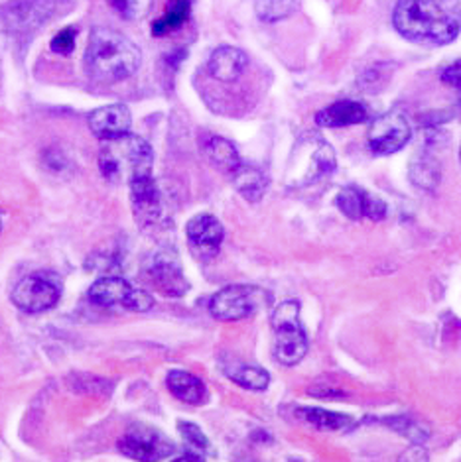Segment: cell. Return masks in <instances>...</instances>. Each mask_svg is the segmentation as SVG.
Wrapping results in <instances>:
<instances>
[{"label":"cell","mask_w":461,"mask_h":462,"mask_svg":"<svg viewBox=\"0 0 461 462\" xmlns=\"http://www.w3.org/2000/svg\"><path fill=\"white\" fill-rule=\"evenodd\" d=\"M392 24L406 40L444 46L459 36L461 13L442 0H399Z\"/></svg>","instance_id":"6da1fadb"},{"label":"cell","mask_w":461,"mask_h":462,"mask_svg":"<svg viewBox=\"0 0 461 462\" xmlns=\"http://www.w3.org/2000/svg\"><path fill=\"white\" fill-rule=\"evenodd\" d=\"M442 81L449 87H454V89L461 91V61L447 65V68L442 71Z\"/></svg>","instance_id":"4dcf8cb0"},{"label":"cell","mask_w":461,"mask_h":462,"mask_svg":"<svg viewBox=\"0 0 461 462\" xmlns=\"http://www.w3.org/2000/svg\"><path fill=\"white\" fill-rule=\"evenodd\" d=\"M300 6V0H255V13L265 22H280L292 16Z\"/></svg>","instance_id":"d4e9b609"},{"label":"cell","mask_w":461,"mask_h":462,"mask_svg":"<svg viewBox=\"0 0 461 462\" xmlns=\"http://www.w3.org/2000/svg\"><path fill=\"white\" fill-rule=\"evenodd\" d=\"M268 301L270 295L257 285H227L212 297L210 313L219 321H243Z\"/></svg>","instance_id":"8992f818"},{"label":"cell","mask_w":461,"mask_h":462,"mask_svg":"<svg viewBox=\"0 0 461 462\" xmlns=\"http://www.w3.org/2000/svg\"><path fill=\"white\" fill-rule=\"evenodd\" d=\"M192 14V3L190 0H172L168 5L166 13H164L156 22L152 24L154 36H166L168 32L178 30L185 20Z\"/></svg>","instance_id":"603a6c76"},{"label":"cell","mask_w":461,"mask_h":462,"mask_svg":"<svg viewBox=\"0 0 461 462\" xmlns=\"http://www.w3.org/2000/svg\"><path fill=\"white\" fill-rule=\"evenodd\" d=\"M335 168L337 158L332 144L315 132H306L292 148L287 166V185L302 189L332 175Z\"/></svg>","instance_id":"277c9868"},{"label":"cell","mask_w":461,"mask_h":462,"mask_svg":"<svg viewBox=\"0 0 461 462\" xmlns=\"http://www.w3.org/2000/svg\"><path fill=\"white\" fill-rule=\"evenodd\" d=\"M382 425H389L394 431L400 433L402 437L409 439L414 445H422L430 433H428V429L422 427L419 421H414L412 417L409 415H397V417H389V420H382Z\"/></svg>","instance_id":"484cf974"},{"label":"cell","mask_w":461,"mask_h":462,"mask_svg":"<svg viewBox=\"0 0 461 462\" xmlns=\"http://www.w3.org/2000/svg\"><path fill=\"white\" fill-rule=\"evenodd\" d=\"M130 187V201H133V211L140 228H148L160 223L162 218V197L158 185L154 178H142L128 185Z\"/></svg>","instance_id":"4fadbf2b"},{"label":"cell","mask_w":461,"mask_h":462,"mask_svg":"<svg viewBox=\"0 0 461 462\" xmlns=\"http://www.w3.org/2000/svg\"><path fill=\"white\" fill-rule=\"evenodd\" d=\"M172 462H205V460H203V457H202V455L185 453V455H182V457H178V458H174Z\"/></svg>","instance_id":"d6a6232c"},{"label":"cell","mask_w":461,"mask_h":462,"mask_svg":"<svg viewBox=\"0 0 461 462\" xmlns=\"http://www.w3.org/2000/svg\"><path fill=\"white\" fill-rule=\"evenodd\" d=\"M61 297L60 282L50 273H32L16 283L13 291V303L24 313H43L56 307Z\"/></svg>","instance_id":"9c48e42d"},{"label":"cell","mask_w":461,"mask_h":462,"mask_svg":"<svg viewBox=\"0 0 461 462\" xmlns=\"http://www.w3.org/2000/svg\"><path fill=\"white\" fill-rule=\"evenodd\" d=\"M146 278L162 295L182 297L188 293L190 282L185 280L178 252L174 248H158L146 262Z\"/></svg>","instance_id":"30bf717a"},{"label":"cell","mask_w":461,"mask_h":462,"mask_svg":"<svg viewBox=\"0 0 461 462\" xmlns=\"http://www.w3.org/2000/svg\"><path fill=\"white\" fill-rule=\"evenodd\" d=\"M56 0H13L3 8V20L10 30H34L53 13Z\"/></svg>","instance_id":"9a60e30c"},{"label":"cell","mask_w":461,"mask_h":462,"mask_svg":"<svg viewBox=\"0 0 461 462\" xmlns=\"http://www.w3.org/2000/svg\"><path fill=\"white\" fill-rule=\"evenodd\" d=\"M142 63V53L135 42L117 30L95 28L85 51L87 71L93 79L115 83L135 75Z\"/></svg>","instance_id":"7a4b0ae2"},{"label":"cell","mask_w":461,"mask_h":462,"mask_svg":"<svg viewBox=\"0 0 461 462\" xmlns=\"http://www.w3.org/2000/svg\"><path fill=\"white\" fill-rule=\"evenodd\" d=\"M249 65V58L243 50L233 46L217 48L210 58V73L217 81L233 83L245 73Z\"/></svg>","instance_id":"ac0fdd59"},{"label":"cell","mask_w":461,"mask_h":462,"mask_svg":"<svg viewBox=\"0 0 461 462\" xmlns=\"http://www.w3.org/2000/svg\"><path fill=\"white\" fill-rule=\"evenodd\" d=\"M75 40H77L75 28H63L56 36H53L52 51L60 53V56H70V53L75 50Z\"/></svg>","instance_id":"f546056e"},{"label":"cell","mask_w":461,"mask_h":462,"mask_svg":"<svg viewBox=\"0 0 461 462\" xmlns=\"http://www.w3.org/2000/svg\"><path fill=\"white\" fill-rule=\"evenodd\" d=\"M154 166V153L148 142L135 134H125L113 140H105L99 152V168L103 178L113 183H133L142 178H150Z\"/></svg>","instance_id":"3957f363"},{"label":"cell","mask_w":461,"mask_h":462,"mask_svg":"<svg viewBox=\"0 0 461 462\" xmlns=\"http://www.w3.org/2000/svg\"><path fill=\"white\" fill-rule=\"evenodd\" d=\"M335 203L339 207V211L349 217L351 221H361V218L382 221V218L387 217V203L355 185L345 187V189L339 191Z\"/></svg>","instance_id":"7c38bea8"},{"label":"cell","mask_w":461,"mask_h":462,"mask_svg":"<svg viewBox=\"0 0 461 462\" xmlns=\"http://www.w3.org/2000/svg\"><path fill=\"white\" fill-rule=\"evenodd\" d=\"M459 160H461V150H459Z\"/></svg>","instance_id":"e575fe53"},{"label":"cell","mask_w":461,"mask_h":462,"mask_svg":"<svg viewBox=\"0 0 461 462\" xmlns=\"http://www.w3.org/2000/svg\"><path fill=\"white\" fill-rule=\"evenodd\" d=\"M233 178V185L237 191L245 197L249 203H259L265 197L268 189V180L259 168L249 166V163H240V166L230 173Z\"/></svg>","instance_id":"ffe728a7"},{"label":"cell","mask_w":461,"mask_h":462,"mask_svg":"<svg viewBox=\"0 0 461 462\" xmlns=\"http://www.w3.org/2000/svg\"><path fill=\"white\" fill-rule=\"evenodd\" d=\"M0 226H3V218H0Z\"/></svg>","instance_id":"836d02e7"},{"label":"cell","mask_w":461,"mask_h":462,"mask_svg":"<svg viewBox=\"0 0 461 462\" xmlns=\"http://www.w3.org/2000/svg\"><path fill=\"white\" fill-rule=\"evenodd\" d=\"M166 386L174 398H178L183 403L202 405L207 400L205 383L200 378H195L190 372H183V370L168 372Z\"/></svg>","instance_id":"d6986e66"},{"label":"cell","mask_w":461,"mask_h":462,"mask_svg":"<svg viewBox=\"0 0 461 462\" xmlns=\"http://www.w3.org/2000/svg\"><path fill=\"white\" fill-rule=\"evenodd\" d=\"M274 356L284 366H296L307 355V337L300 323V303L284 301L272 315Z\"/></svg>","instance_id":"5b68a950"},{"label":"cell","mask_w":461,"mask_h":462,"mask_svg":"<svg viewBox=\"0 0 461 462\" xmlns=\"http://www.w3.org/2000/svg\"><path fill=\"white\" fill-rule=\"evenodd\" d=\"M369 111L363 103L337 101L315 115V125L324 128H345L365 123Z\"/></svg>","instance_id":"e0dca14e"},{"label":"cell","mask_w":461,"mask_h":462,"mask_svg":"<svg viewBox=\"0 0 461 462\" xmlns=\"http://www.w3.org/2000/svg\"><path fill=\"white\" fill-rule=\"evenodd\" d=\"M412 128L402 113L390 111L372 120L369 128V148L377 156H389L410 142Z\"/></svg>","instance_id":"8fae6325"},{"label":"cell","mask_w":461,"mask_h":462,"mask_svg":"<svg viewBox=\"0 0 461 462\" xmlns=\"http://www.w3.org/2000/svg\"><path fill=\"white\" fill-rule=\"evenodd\" d=\"M296 413H298L300 420L320 429V431H343V429L353 427V420L349 415L327 411L322 407H300Z\"/></svg>","instance_id":"7402d4cb"},{"label":"cell","mask_w":461,"mask_h":462,"mask_svg":"<svg viewBox=\"0 0 461 462\" xmlns=\"http://www.w3.org/2000/svg\"><path fill=\"white\" fill-rule=\"evenodd\" d=\"M87 120H89L93 134L103 142L128 134L130 125H133V116H130L127 105L101 106L93 111Z\"/></svg>","instance_id":"2e32d148"},{"label":"cell","mask_w":461,"mask_h":462,"mask_svg":"<svg viewBox=\"0 0 461 462\" xmlns=\"http://www.w3.org/2000/svg\"><path fill=\"white\" fill-rule=\"evenodd\" d=\"M227 378L235 382L237 386L247 388L252 392H262L268 388L270 383V374L259 366H235V368H225Z\"/></svg>","instance_id":"cb8c5ba5"},{"label":"cell","mask_w":461,"mask_h":462,"mask_svg":"<svg viewBox=\"0 0 461 462\" xmlns=\"http://www.w3.org/2000/svg\"><path fill=\"white\" fill-rule=\"evenodd\" d=\"M118 450L138 462H160L175 453V445L158 429L145 423H135L118 439Z\"/></svg>","instance_id":"ba28073f"},{"label":"cell","mask_w":461,"mask_h":462,"mask_svg":"<svg viewBox=\"0 0 461 462\" xmlns=\"http://www.w3.org/2000/svg\"><path fill=\"white\" fill-rule=\"evenodd\" d=\"M437 178H440V171L432 162H416L412 166V180L424 189H434Z\"/></svg>","instance_id":"f1b7e54d"},{"label":"cell","mask_w":461,"mask_h":462,"mask_svg":"<svg viewBox=\"0 0 461 462\" xmlns=\"http://www.w3.org/2000/svg\"><path fill=\"white\" fill-rule=\"evenodd\" d=\"M89 300L99 307H123L135 313H146L154 307V297L146 290H138L123 278L105 276L89 288Z\"/></svg>","instance_id":"52a82bcc"},{"label":"cell","mask_w":461,"mask_h":462,"mask_svg":"<svg viewBox=\"0 0 461 462\" xmlns=\"http://www.w3.org/2000/svg\"><path fill=\"white\" fill-rule=\"evenodd\" d=\"M205 156L219 171H225L229 175L243 163L240 162L237 148L221 136H212L205 142Z\"/></svg>","instance_id":"44dd1931"},{"label":"cell","mask_w":461,"mask_h":462,"mask_svg":"<svg viewBox=\"0 0 461 462\" xmlns=\"http://www.w3.org/2000/svg\"><path fill=\"white\" fill-rule=\"evenodd\" d=\"M185 233H188V240L193 252L202 258H213L219 248H221V242L225 236L223 225L217 221V217L207 213L195 215L188 223Z\"/></svg>","instance_id":"5bb4252c"},{"label":"cell","mask_w":461,"mask_h":462,"mask_svg":"<svg viewBox=\"0 0 461 462\" xmlns=\"http://www.w3.org/2000/svg\"><path fill=\"white\" fill-rule=\"evenodd\" d=\"M178 431H180V435H182V439H183V443L192 448L190 453L207 455V453H210V450H212L210 439L205 437V433H203L202 429L197 427L195 423L180 421V423H178Z\"/></svg>","instance_id":"4316f807"},{"label":"cell","mask_w":461,"mask_h":462,"mask_svg":"<svg viewBox=\"0 0 461 462\" xmlns=\"http://www.w3.org/2000/svg\"><path fill=\"white\" fill-rule=\"evenodd\" d=\"M399 462H428V453L422 445H412L400 455Z\"/></svg>","instance_id":"1f68e13d"},{"label":"cell","mask_w":461,"mask_h":462,"mask_svg":"<svg viewBox=\"0 0 461 462\" xmlns=\"http://www.w3.org/2000/svg\"><path fill=\"white\" fill-rule=\"evenodd\" d=\"M108 5L125 20H138L148 13L152 0H108Z\"/></svg>","instance_id":"83f0119b"}]
</instances>
